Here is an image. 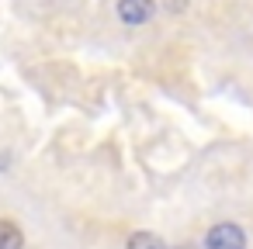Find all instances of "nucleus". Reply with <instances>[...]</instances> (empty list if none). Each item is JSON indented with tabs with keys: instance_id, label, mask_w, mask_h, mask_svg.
<instances>
[{
	"instance_id": "obj_1",
	"label": "nucleus",
	"mask_w": 253,
	"mask_h": 249,
	"mask_svg": "<svg viewBox=\"0 0 253 249\" xmlns=\"http://www.w3.org/2000/svg\"><path fill=\"white\" fill-rule=\"evenodd\" d=\"M205 249H246V235L236 221H222L211 225L205 235Z\"/></svg>"
},
{
	"instance_id": "obj_2",
	"label": "nucleus",
	"mask_w": 253,
	"mask_h": 249,
	"mask_svg": "<svg viewBox=\"0 0 253 249\" xmlns=\"http://www.w3.org/2000/svg\"><path fill=\"white\" fill-rule=\"evenodd\" d=\"M153 11H156L153 0H118V18L125 25H146Z\"/></svg>"
},
{
	"instance_id": "obj_3",
	"label": "nucleus",
	"mask_w": 253,
	"mask_h": 249,
	"mask_svg": "<svg viewBox=\"0 0 253 249\" xmlns=\"http://www.w3.org/2000/svg\"><path fill=\"white\" fill-rule=\"evenodd\" d=\"M0 249H25V232L11 218H0Z\"/></svg>"
},
{
	"instance_id": "obj_4",
	"label": "nucleus",
	"mask_w": 253,
	"mask_h": 249,
	"mask_svg": "<svg viewBox=\"0 0 253 249\" xmlns=\"http://www.w3.org/2000/svg\"><path fill=\"white\" fill-rule=\"evenodd\" d=\"M125 249H170V246L156 232H132L128 242H125Z\"/></svg>"
},
{
	"instance_id": "obj_5",
	"label": "nucleus",
	"mask_w": 253,
	"mask_h": 249,
	"mask_svg": "<svg viewBox=\"0 0 253 249\" xmlns=\"http://www.w3.org/2000/svg\"><path fill=\"white\" fill-rule=\"evenodd\" d=\"M4 163H7V159H4V156H0V170H4Z\"/></svg>"
}]
</instances>
